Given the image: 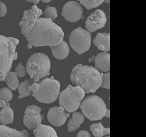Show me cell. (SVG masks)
<instances>
[{
  "instance_id": "cell-32",
  "label": "cell",
  "mask_w": 146,
  "mask_h": 137,
  "mask_svg": "<svg viewBox=\"0 0 146 137\" xmlns=\"http://www.w3.org/2000/svg\"><path fill=\"white\" fill-rule=\"evenodd\" d=\"M7 12V8L6 4L0 1V17H3L6 15Z\"/></svg>"
},
{
  "instance_id": "cell-13",
  "label": "cell",
  "mask_w": 146,
  "mask_h": 137,
  "mask_svg": "<svg viewBox=\"0 0 146 137\" xmlns=\"http://www.w3.org/2000/svg\"><path fill=\"white\" fill-rule=\"evenodd\" d=\"M70 113L65 111L62 107L55 106L49 109L47 114L48 121L55 127H61L65 124Z\"/></svg>"
},
{
  "instance_id": "cell-14",
  "label": "cell",
  "mask_w": 146,
  "mask_h": 137,
  "mask_svg": "<svg viewBox=\"0 0 146 137\" xmlns=\"http://www.w3.org/2000/svg\"><path fill=\"white\" fill-rule=\"evenodd\" d=\"M94 68L99 72H109L110 71V54L108 52H100L95 56Z\"/></svg>"
},
{
  "instance_id": "cell-25",
  "label": "cell",
  "mask_w": 146,
  "mask_h": 137,
  "mask_svg": "<svg viewBox=\"0 0 146 137\" xmlns=\"http://www.w3.org/2000/svg\"><path fill=\"white\" fill-rule=\"evenodd\" d=\"M44 15L45 19H49L53 21L58 17V11L56 7L47 5L45 8Z\"/></svg>"
},
{
  "instance_id": "cell-4",
  "label": "cell",
  "mask_w": 146,
  "mask_h": 137,
  "mask_svg": "<svg viewBox=\"0 0 146 137\" xmlns=\"http://www.w3.org/2000/svg\"><path fill=\"white\" fill-rule=\"evenodd\" d=\"M17 58L16 47L7 37L0 35V81L6 80L13 61L17 60Z\"/></svg>"
},
{
  "instance_id": "cell-37",
  "label": "cell",
  "mask_w": 146,
  "mask_h": 137,
  "mask_svg": "<svg viewBox=\"0 0 146 137\" xmlns=\"http://www.w3.org/2000/svg\"><path fill=\"white\" fill-rule=\"evenodd\" d=\"M94 59H95V56H93L92 57H91L88 59V61L90 62H93L94 61Z\"/></svg>"
},
{
  "instance_id": "cell-21",
  "label": "cell",
  "mask_w": 146,
  "mask_h": 137,
  "mask_svg": "<svg viewBox=\"0 0 146 137\" xmlns=\"http://www.w3.org/2000/svg\"><path fill=\"white\" fill-rule=\"evenodd\" d=\"M33 84V80L27 79L21 82L18 86V93H19V96L18 99H23L26 97H28L32 94L31 91V86Z\"/></svg>"
},
{
  "instance_id": "cell-10",
  "label": "cell",
  "mask_w": 146,
  "mask_h": 137,
  "mask_svg": "<svg viewBox=\"0 0 146 137\" xmlns=\"http://www.w3.org/2000/svg\"><path fill=\"white\" fill-rule=\"evenodd\" d=\"M39 8L36 5H33L28 10L23 12V16L21 20L19 22V26L21 28V33L23 35L26 34L31 32L36 21L40 18Z\"/></svg>"
},
{
  "instance_id": "cell-38",
  "label": "cell",
  "mask_w": 146,
  "mask_h": 137,
  "mask_svg": "<svg viewBox=\"0 0 146 137\" xmlns=\"http://www.w3.org/2000/svg\"><path fill=\"white\" fill-rule=\"evenodd\" d=\"M51 0H48V1H44V0H42V2L43 3H48L49 2H51Z\"/></svg>"
},
{
  "instance_id": "cell-22",
  "label": "cell",
  "mask_w": 146,
  "mask_h": 137,
  "mask_svg": "<svg viewBox=\"0 0 146 137\" xmlns=\"http://www.w3.org/2000/svg\"><path fill=\"white\" fill-rule=\"evenodd\" d=\"M9 88L12 91H15L19 85V79L15 72H10L7 74L6 80Z\"/></svg>"
},
{
  "instance_id": "cell-5",
  "label": "cell",
  "mask_w": 146,
  "mask_h": 137,
  "mask_svg": "<svg viewBox=\"0 0 146 137\" xmlns=\"http://www.w3.org/2000/svg\"><path fill=\"white\" fill-rule=\"evenodd\" d=\"M80 108L82 114L90 121L101 120L107 109L106 103L101 97L89 95L81 101Z\"/></svg>"
},
{
  "instance_id": "cell-7",
  "label": "cell",
  "mask_w": 146,
  "mask_h": 137,
  "mask_svg": "<svg viewBox=\"0 0 146 137\" xmlns=\"http://www.w3.org/2000/svg\"><path fill=\"white\" fill-rule=\"evenodd\" d=\"M71 47L79 55L87 51L91 45V34L79 26L73 30L68 38Z\"/></svg>"
},
{
  "instance_id": "cell-6",
  "label": "cell",
  "mask_w": 146,
  "mask_h": 137,
  "mask_svg": "<svg viewBox=\"0 0 146 137\" xmlns=\"http://www.w3.org/2000/svg\"><path fill=\"white\" fill-rule=\"evenodd\" d=\"M38 83V89L32 95L40 103L49 104L56 102L60 93V83L53 77L42 80Z\"/></svg>"
},
{
  "instance_id": "cell-41",
  "label": "cell",
  "mask_w": 146,
  "mask_h": 137,
  "mask_svg": "<svg viewBox=\"0 0 146 137\" xmlns=\"http://www.w3.org/2000/svg\"><path fill=\"white\" fill-rule=\"evenodd\" d=\"M0 108H1V105H0Z\"/></svg>"
},
{
  "instance_id": "cell-9",
  "label": "cell",
  "mask_w": 146,
  "mask_h": 137,
  "mask_svg": "<svg viewBox=\"0 0 146 137\" xmlns=\"http://www.w3.org/2000/svg\"><path fill=\"white\" fill-rule=\"evenodd\" d=\"M83 12V8L79 2L71 1L67 2L64 5L62 15L66 21L75 23L84 19Z\"/></svg>"
},
{
  "instance_id": "cell-11",
  "label": "cell",
  "mask_w": 146,
  "mask_h": 137,
  "mask_svg": "<svg viewBox=\"0 0 146 137\" xmlns=\"http://www.w3.org/2000/svg\"><path fill=\"white\" fill-rule=\"evenodd\" d=\"M107 18L106 13L100 9L96 10L88 17L85 21V28L89 33H94L106 26Z\"/></svg>"
},
{
  "instance_id": "cell-17",
  "label": "cell",
  "mask_w": 146,
  "mask_h": 137,
  "mask_svg": "<svg viewBox=\"0 0 146 137\" xmlns=\"http://www.w3.org/2000/svg\"><path fill=\"white\" fill-rule=\"evenodd\" d=\"M0 137H29V135L25 129L19 131L0 124Z\"/></svg>"
},
{
  "instance_id": "cell-19",
  "label": "cell",
  "mask_w": 146,
  "mask_h": 137,
  "mask_svg": "<svg viewBox=\"0 0 146 137\" xmlns=\"http://www.w3.org/2000/svg\"><path fill=\"white\" fill-rule=\"evenodd\" d=\"M14 120V113L11 107L3 108L0 111V124L6 126L12 124Z\"/></svg>"
},
{
  "instance_id": "cell-26",
  "label": "cell",
  "mask_w": 146,
  "mask_h": 137,
  "mask_svg": "<svg viewBox=\"0 0 146 137\" xmlns=\"http://www.w3.org/2000/svg\"><path fill=\"white\" fill-rule=\"evenodd\" d=\"M13 98V94L12 91L8 88H3L0 89V100H4V102L8 103Z\"/></svg>"
},
{
  "instance_id": "cell-20",
  "label": "cell",
  "mask_w": 146,
  "mask_h": 137,
  "mask_svg": "<svg viewBox=\"0 0 146 137\" xmlns=\"http://www.w3.org/2000/svg\"><path fill=\"white\" fill-rule=\"evenodd\" d=\"M90 130L94 137H103L110 134V129L104 127L101 122L91 124Z\"/></svg>"
},
{
  "instance_id": "cell-3",
  "label": "cell",
  "mask_w": 146,
  "mask_h": 137,
  "mask_svg": "<svg viewBox=\"0 0 146 137\" xmlns=\"http://www.w3.org/2000/svg\"><path fill=\"white\" fill-rule=\"evenodd\" d=\"M51 64L49 57L42 52H36L31 55L27 59L26 68L31 80L38 83L49 74Z\"/></svg>"
},
{
  "instance_id": "cell-8",
  "label": "cell",
  "mask_w": 146,
  "mask_h": 137,
  "mask_svg": "<svg viewBox=\"0 0 146 137\" xmlns=\"http://www.w3.org/2000/svg\"><path fill=\"white\" fill-rule=\"evenodd\" d=\"M42 108L35 105L27 106L25 111L23 123L25 126L29 130L35 129L41 124L44 116L41 115Z\"/></svg>"
},
{
  "instance_id": "cell-15",
  "label": "cell",
  "mask_w": 146,
  "mask_h": 137,
  "mask_svg": "<svg viewBox=\"0 0 146 137\" xmlns=\"http://www.w3.org/2000/svg\"><path fill=\"white\" fill-rule=\"evenodd\" d=\"M93 44L102 52H108L110 50V34L98 33L93 41Z\"/></svg>"
},
{
  "instance_id": "cell-31",
  "label": "cell",
  "mask_w": 146,
  "mask_h": 137,
  "mask_svg": "<svg viewBox=\"0 0 146 137\" xmlns=\"http://www.w3.org/2000/svg\"><path fill=\"white\" fill-rule=\"evenodd\" d=\"M80 127V126L76 125V124H74V122H73L71 118L69 119V120H68V130L70 132H75L77 129H79Z\"/></svg>"
},
{
  "instance_id": "cell-23",
  "label": "cell",
  "mask_w": 146,
  "mask_h": 137,
  "mask_svg": "<svg viewBox=\"0 0 146 137\" xmlns=\"http://www.w3.org/2000/svg\"><path fill=\"white\" fill-rule=\"evenodd\" d=\"M71 94L73 99L77 101H82L85 95L84 90L79 86H72L71 89Z\"/></svg>"
},
{
  "instance_id": "cell-35",
  "label": "cell",
  "mask_w": 146,
  "mask_h": 137,
  "mask_svg": "<svg viewBox=\"0 0 146 137\" xmlns=\"http://www.w3.org/2000/svg\"><path fill=\"white\" fill-rule=\"evenodd\" d=\"M26 1L27 3H34V5H37L40 3V0H26Z\"/></svg>"
},
{
  "instance_id": "cell-33",
  "label": "cell",
  "mask_w": 146,
  "mask_h": 137,
  "mask_svg": "<svg viewBox=\"0 0 146 137\" xmlns=\"http://www.w3.org/2000/svg\"><path fill=\"white\" fill-rule=\"evenodd\" d=\"M76 137H91V135L88 131L81 130L77 134Z\"/></svg>"
},
{
  "instance_id": "cell-36",
  "label": "cell",
  "mask_w": 146,
  "mask_h": 137,
  "mask_svg": "<svg viewBox=\"0 0 146 137\" xmlns=\"http://www.w3.org/2000/svg\"><path fill=\"white\" fill-rule=\"evenodd\" d=\"M105 117L108 118H110V109H107L106 114H105Z\"/></svg>"
},
{
  "instance_id": "cell-12",
  "label": "cell",
  "mask_w": 146,
  "mask_h": 137,
  "mask_svg": "<svg viewBox=\"0 0 146 137\" xmlns=\"http://www.w3.org/2000/svg\"><path fill=\"white\" fill-rule=\"evenodd\" d=\"M72 85L67 87L59 94V105L68 113H73L80 108L81 101H77L72 97L71 89Z\"/></svg>"
},
{
  "instance_id": "cell-29",
  "label": "cell",
  "mask_w": 146,
  "mask_h": 137,
  "mask_svg": "<svg viewBox=\"0 0 146 137\" xmlns=\"http://www.w3.org/2000/svg\"><path fill=\"white\" fill-rule=\"evenodd\" d=\"M15 73L18 77L23 78V77H25L27 74L26 67L22 63H19L15 68Z\"/></svg>"
},
{
  "instance_id": "cell-18",
  "label": "cell",
  "mask_w": 146,
  "mask_h": 137,
  "mask_svg": "<svg viewBox=\"0 0 146 137\" xmlns=\"http://www.w3.org/2000/svg\"><path fill=\"white\" fill-rule=\"evenodd\" d=\"M33 132L35 137H58L54 128L46 125H39Z\"/></svg>"
},
{
  "instance_id": "cell-40",
  "label": "cell",
  "mask_w": 146,
  "mask_h": 137,
  "mask_svg": "<svg viewBox=\"0 0 146 137\" xmlns=\"http://www.w3.org/2000/svg\"><path fill=\"white\" fill-rule=\"evenodd\" d=\"M107 137H110V136H107Z\"/></svg>"
},
{
  "instance_id": "cell-39",
  "label": "cell",
  "mask_w": 146,
  "mask_h": 137,
  "mask_svg": "<svg viewBox=\"0 0 146 137\" xmlns=\"http://www.w3.org/2000/svg\"><path fill=\"white\" fill-rule=\"evenodd\" d=\"M104 3H107V4H110V0H105V1H104Z\"/></svg>"
},
{
  "instance_id": "cell-2",
  "label": "cell",
  "mask_w": 146,
  "mask_h": 137,
  "mask_svg": "<svg viewBox=\"0 0 146 137\" xmlns=\"http://www.w3.org/2000/svg\"><path fill=\"white\" fill-rule=\"evenodd\" d=\"M103 74L93 67L84 65L75 74V85L81 87L85 94L94 93L100 88Z\"/></svg>"
},
{
  "instance_id": "cell-1",
  "label": "cell",
  "mask_w": 146,
  "mask_h": 137,
  "mask_svg": "<svg viewBox=\"0 0 146 137\" xmlns=\"http://www.w3.org/2000/svg\"><path fill=\"white\" fill-rule=\"evenodd\" d=\"M27 40V47L56 46L63 40V30L49 19L40 17L30 33L23 35Z\"/></svg>"
},
{
  "instance_id": "cell-16",
  "label": "cell",
  "mask_w": 146,
  "mask_h": 137,
  "mask_svg": "<svg viewBox=\"0 0 146 137\" xmlns=\"http://www.w3.org/2000/svg\"><path fill=\"white\" fill-rule=\"evenodd\" d=\"M51 50L53 56L58 60H63L66 59L70 52V48L68 44L65 40H63L57 45L49 47Z\"/></svg>"
},
{
  "instance_id": "cell-30",
  "label": "cell",
  "mask_w": 146,
  "mask_h": 137,
  "mask_svg": "<svg viewBox=\"0 0 146 137\" xmlns=\"http://www.w3.org/2000/svg\"><path fill=\"white\" fill-rule=\"evenodd\" d=\"M84 65L82 64H77V65H76L74 67L72 68V69L71 71V75H70V80L71 81V83L75 85V83H74V76L75 74H76L77 71H78L80 67H82ZM76 86V85H75Z\"/></svg>"
},
{
  "instance_id": "cell-27",
  "label": "cell",
  "mask_w": 146,
  "mask_h": 137,
  "mask_svg": "<svg viewBox=\"0 0 146 137\" xmlns=\"http://www.w3.org/2000/svg\"><path fill=\"white\" fill-rule=\"evenodd\" d=\"M72 120L76 125L80 126L84 122L85 116L81 112L74 111L72 113Z\"/></svg>"
},
{
  "instance_id": "cell-28",
  "label": "cell",
  "mask_w": 146,
  "mask_h": 137,
  "mask_svg": "<svg viewBox=\"0 0 146 137\" xmlns=\"http://www.w3.org/2000/svg\"><path fill=\"white\" fill-rule=\"evenodd\" d=\"M100 87L107 89H110V73L106 72L103 74Z\"/></svg>"
},
{
  "instance_id": "cell-24",
  "label": "cell",
  "mask_w": 146,
  "mask_h": 137,
  "mask_svg": "<svg viewBox=\"0 0 146 137\" xmlns=\"http://www.w3.org/2000/svg\"><path fill=\"white\" fill-rule=\"evenodd\" d=\"M104 3V0H80L79 3L83 5L86 9L90 10L96 8Z\"/></svg>"
},
{
  "instance_id": "cell-34",
  "label": "cell",
  "mask_w": 146,
  "mask_h": 137,
  "mask_svg": "<svg viewBox=\"0 0 146 137\" xmlns=\"http://www.w3.org/2000/svg\"><path fill=\"white\" fill-rule=\"evenodd\" d=\"M7 38H9V40L11 41V42H12V44H13V45H14L15 47H17V45L19 44L20 41H19V40H18V39L15 38H13V37H7Z\"/></svg>"
}]
</instances>
